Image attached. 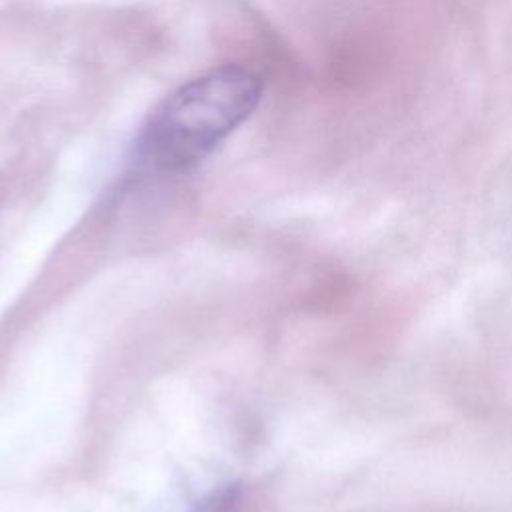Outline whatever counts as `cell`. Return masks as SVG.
I'll list each match as a JSON object with an SVG mask.
<instances>
[{"label": "cell", "instance_id": "2", "mask_svg": "<svg viewBox=\"0 0 512 512\" xmlns=\"http://www.w3.org/2000/svg\"><path fill=\"white\" fill-rule=\"evenodd\" d=\"M238 508H240L238 486H224L208 494L202 502H198L192 512H238Z\"/></svg>", "mask_w": 512, "mask_h": 512}, {"label": "cell", "instance_id": "1", "mask_svg": "<svg viewBox=\"0 0 512 512\" xmlns=\"http://www.w3.org/2000/svg\"><path fill=\"white\" fill-rule=\"evenodd\" d=\"M260 78L226 64L170 92L144 120L132 160L146 170L178 172L202 162L256 110Z\"/></svg>", "mask_w": 512, "mask_h": 512}]
</instances>
